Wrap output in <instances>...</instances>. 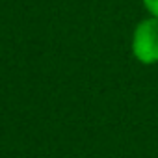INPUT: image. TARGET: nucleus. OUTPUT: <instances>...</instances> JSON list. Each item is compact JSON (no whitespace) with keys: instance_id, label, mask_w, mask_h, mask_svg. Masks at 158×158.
I'll use <instances>...</instances> for the list:
<instances>
[{"instance_id":"obj_1","label":"nucleus","mask_w":158,"mask_h":158,"mask_svg":"<svg viewBox=\"0 0 158 158\" xmlns=\"http://www.w3.org/2000/svg\"><path fill=\"white\" fill-rule=\"evenodd\" d=\"M132 52L141 63L158 61V17L145 19L136 26Z\"/></svg>"},{"instance_id":"obj_2","label":"nucleus","mask_w":158,"mask_h":158,"mask_svg":"<svg viewBox=\"0 0 158 158\" xmlns=\"http://www.w3.org/2000/svg\"><path fill=\"white\" fill-rule=\"evenodd\" d=\"M143 4L151 11L152 17H158V0H143Z\"/></svg>"}]
</instances>
